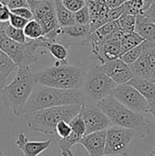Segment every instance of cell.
<instances>
[{
    "label": "cell",
    "mask_w": 155,
    "mask_h": 156,
    "mask_svg": "<svg viewBox=\"0 0 155 156\" xmlns=\"http://www.w3.org/2000/svg\"><path fill=\"white\" fill-rule=\"evenodd\" d=\"M96 104L113 126L131 129L141 139H145L150 134L153 121L148 113L136 112L128 109L112 95L103 98Z\"/></svg>",
    "instance_id": "obj_1"
},
{
    "label": "cell",
    "mask_w": 155,
    "mask_h": 156,
    "mask_svg": "<svg viewBox=\"0 0 155 156\" xmlns=\"http://www.w3.org/2000/svg\"><path fill=\"white\" fill-rule=\"evenodd\" d=\"M35 85L36 81L31 66L17 67V72L13 80L1 90L3 104L15 116H23L26 104Z\"/></svg>",
    "instance_id": "obj_2"
},
{
    "label": "cell",
    "mask_w": 155,
    "mask_h": 156,
    "mask_svg": "<svg viewBox=\"0 0 155 156\" xmlns=\"http://www.w3.org/2000/svg\"><path fill=\"white\" fill-rule=\"evenodd\" d=\"M84 103H86V101L79 89L63 90L38 84V86L35 85L26 104L24 113L51 107L74 104L83 105Z\"/></svg>",
    "instance_id": "obj_3"
},
{
    "label": "cell",
    "mask_w": 155,
    "mask_h": 156,
    "mask_svg": "<svg viewBox=\"0 0 155 156\" xmlns=\"http://www.w3.org/2000/svg\"><path fill=\"white\" fill-rule=\"evenodd\" d=\"M81 105H66L51 107L23 114L26 119L27 129L41 133L45 135L56 136V126L60 121L69 122L80 112Z\"/></svg>",
    "instance_id": "obj_4"
},
{
    "label": "cell",
    "mask_w": 155,
    "mask_h": 156,
    "mask_svg": "<svg viewBox=\"0 0 155 156\" xmlns=\"http://www.w3.org/2000/svg\"><path fill=\"white\" fill-rule=\"evenodd\" d=\"M85 73L83 66L55 65L35 73L34 79L36 84L63 90H77L81 88Z\"/></svg>",
    "instance_id": "obj_5"
},
{
    "label": "cell",
    "mask_w": 155,
    "mask_h": 156,
    "mask_svg": "<svg viewBox=\"0 0 155 156\" xmlns=\"http://www.w3.org/2000/svg\"><path fill=\"white\" fill-rule=\"evenodd\" d=\"M6 23L0 22V48L16 63L17 67L31 66L36 63L41 56H46L48 52H39V49L46 50V39L44 36L38 39L29 40L24 44L17 43L5 33Z\"/></svg>",
    "instance_id": "obj_6"
},
{
    "label": "cell",
    "mask_w": 155,
    "mask_h": 156,
    "mask_svg": "<svg viewBox=\"0 0 155 156\" xmlns=\"http://www.w3.org/2000/svg\"><path fill=\"white\" fill-rule=\"evenodd\" d=\"M117 84L101 69L100 66H95L86 71L82 93L86 102L97 103L103 98L111 95Z\"/></svg>",
    "instance_id": "obj_7"
},
{
    "label": "cell",
    "mask_w": 155,
    "mask_h": 156,
    "mask_svg": "<svg viewBox=\"0 0 155 156\" xmlns=\"http://www.w3.org/2000/svg\"><path fill=\"white\" fill-rule=\"evenodd\" d=\"M136 136L131 129L119 126H111L106 130V141L104 156H130L129 146Z\"/></svg>",
    "instance_id": "obj_8"
},
{
    "label": "cell",
    "mask_w": 155,
    "mask_h": 156,
    "mask_svg": "<svg viewBox=\"0 0 155 156\" xmlns=\"http://www.w3.org/2000/svg\"><path fill=\"white\" fill-rule=\"evenodd\" d=\"M111 95L128 109L142 113H148V101L132 86L128 83L117 85Z\"/></svg>",
    "instance_id": "obj_9"
},
{
    "label": "cell",
    "mask_w": 155,
    "mask_h": 156,
    "mask_svg": "<svg viewBox=\"0 0 155 156\" xmlns=\"http://www.w3.org/2000/svg\"><path fill=\"white\" fill-rule=\"evenodd\" d=\"M140 58L130 68L135 77L155 80V44L144 41Z\"/></svg>",
    "instance_id": "obj_10"
},
{
    "label": "cell",
    "mask_w": 155,
    "mask_h": 156,
    "mask_svg": "<svg viewBox=\"0 0 155 156\" xmlns=\"http://www.w3.org/2000/svg\"><path fill=\"white\" fill-rule=\"evenodd\" d=\"M80 114L85 123L86 134L104 131L112 126L109 118L101 112L96 103L86 102L81 105Z\"/></svg>",
    "instance_id": "obj_11"
},
{
    "label": "cell",
    "mask_w": 155,
    "mask_h": 156,
    "mask_svg": "<svg viewBox=\"0 0 155 156\" xmlns=\"http://www.w3.org/2000/svg\"><path fill=\"white\" fill-rule=\"evenodd\" d=\"M91 34L89 25L75 24L69 27H61L56 42L62 44L66 48L77 45H87L90 42Z\"/></svg>",
    "instance_id": "obj_12"
},
{
    "label": "cell",
    "mask_w": 155,
    "mask_h": 156,
    "mask_svg": "<svg viewBox=\"0 0 155 156\" xmlns=\"http://www.w3.org/2000/svg\"><path fill=\"white\" fill-rule=\"evenodd\" d=\"M100 66L117 85L127 83L134 77L130 66L123 62L120 58L107 61Z\"/></svg>",
    "instance_id": "obj_13"
},
{
    "label": "cell",
    "mask_w": 155,
    "mask_h": 156,
    "mask_svg": "<svg viewBox=\"0 0 155 156\" xmlns=\"http://www.w3.org/2000/svg\"><path fill=\"white\" fill-rule=\"evenodd\" d=\"M90 12V28L91 33L105 24V18L110 10L106 0H85Z\"/></svg>",
    "instance_id": "obj_14"
},
{
    "label": "cell",
    "mask_w": 155,
    "mask_h": 156,
    "mask_svg": "<svg viewBox=\"0 0 155 156\" xmlns=\"http://www.w3.org/2000/svg\"><path fill=\"white\" fill-rule=\"evenodd\" d=\"M106 130L85 134L78 144L82 145L89 156H104Z\"/></svg>",
    "instance_id": "obj_15"
},
{
    "label": "cell",
    "mask_w": 155,
    "mask_h": 156,
    "mask_svg": "<svg viewBox=\"0 0 155 156\" xmlns=\"http://www.w3.org/2000/svg\"><path fill=\"white\" fill-rule=\"evenodd\" d=\"M52 141L50 139L42 142H31L24 133H20L15 141L16 146L24 156H38L47 151L51 146Z\"/></svg>",
    "instance_id": "obj_16"
},
{
    "label": "cell",
    "mask_w": 155,
    "mask_h": 156,
    "mask_svg": "<svg viewBox=\"0 0 155 156\" xmlns=\"http://www.w3.org/2000/svg\"><path fill=\"white\" fill-rule=\"evenodd\" d=\"M144 41L155 44V23L147 16H136L135 30Z\"/></svg>",
    "instance_id": "obj_17"
},
{
    "label": "cell",
    "mask_w": 155,
    "mask_h": 156,
    "mask_svg": "<svg viewBox=\"0 0 155 156\" xmlns=\"http://www.w3.org/2000/svg\"><path fill=\"white\" fill-rule=\"evenodd\" d=\"M127 83L136 89L148 102L155 99V80H150L134 76Z\"/></svg>",
    "instance_id": "obj_18"
},
{
    "label": "cell",
    "mask_w": 155,
    "mask_h": 156,
    "mask_svg": "<svg viewBox=\"0 0 155 156\" xmlns=\"http://www.w3.org/2000/svg\"><path fill=\"white\" fill-rule=\"evenodd\" d=\"M121 56V46L119 43L104 41L100 50L95 55L96 58L103 64L107 61L119 58Z\"/></svg>",
    "instance_id": "obj_19"
},
{
    "label": "cell",
    "mask_w": 155,
    "mask_h": 156,
    "mask_svg": "<svg viewBox=\"0 0 155 156\" xmlns=\"http://www.w3.org/2000/svg\"><path fill=\"white\" fill-rule=\"evenodd\" d=\"M45 48L48 51V53H49L52 57H54L57 59V61L55 63L56 66L69 64L68 63L69 50H68V48H66L62 44L58 43L56 41H48L46 39V48Z\"/></svg>",
    "instance_id": "obj_20"
},
{
    "label": "cell",
    "mask_w": 155,
    "mask_h": 156,
    "mask_svg": "<svg viewBox=\"0 0 155 156\" xmlns=\"http://www.w3.org/2000/svg\"><path fill=\"white\" fill-rule=\"evenodd\" d=\"M55 10L58 22L60 27H69L75 25L74 13L67 9L61 0H55Z\"/></svg>",
    "instance_id": "obj_21"
},
{
    "label": "cell",
    "mask_w": 155,
    "mask_h": 156,
    "mask_svg": "<svg viewBox=\"0 0 155 156\" xmlns=\"http://www.w3.org/2000/svg\"><path fill=\"white\" fill-rule=\"evenodd\" d=\"M80 139H81L80 137L71 133L68 137L64 139L55 138L54 141L58 143V145L60 149L61 156H74V153L71 151V148L74 145L78 144Z\"/></svg>",
    "instance_id": "obj_22"
},
{
    "label": "cell",
    "mask_w": 155,
    "mask_h": 156,
    "mask_svg": "<svg viewBox=\"0 0 155 156\" xmlns=\"http://www.w3.org/2000/svg\"><path fill=\"white\" fill-rule=\"evenodd\" d=\"M37 21L40 24V26L44 31V35H46V34L55 30L58 27H60L58 22V18H57L55 9L48 12V14L44 15L40 18L37 19Z\"/></svg>",
    "instance_id": "obj_23"
},
{
    "label": "cell",
    "mask_w": 155,
    "mask_h": 156,
    "mask_svg": "<svg viewBox=\"0 0 155 156\" xmlns=\"http://www.w3.org/2000/svg\"><path fill=\"white\" fill-rule=\"evenodd\" d=\"M144 42V39L135 31L132 33H127L124 34L122 41H121V55L135 47L138 45L142 44Z\"/></svg>",
    "instance_id": "obj_24"
},
{
    "label": "cell",
    "mask_w": 155,
    "mask_h": 156,
    "mask_svg": "<svg viewBox=\"0 0 155 156\" xmlns=\"http://www.w3.org/2000/svg\"><path fill=\"white\" fill-rule=\"evenodd\" d=\"M23 31H24L26 37L28 38L29 40L38 39L44 36V31H43L40 24L34 18L29 20L26 23Z\"/></svg>",
    "instance_id": "obj_25"
},
{
    "label": "cell",
    "mask_w": 155,
    "mask_h": 156,
    "mask_svg": "<svg viewBox=\"0 0 155 156\" xmlns=\"http://www.w3.org/2000/svg\"><path fill=\"white\" fill-rule=\"evenodd\" d=\"M30 9L32 11L34 19L37 20L55 9V0H45L39 2Z\"/></svg>",
    "instance_id": "obj_26"
},
{
    "label": "cell",
    "mask_w": 155,
    "mask_h": 156,
    "mask_svg": "<svg viewBox=\"0 0 155 156\" xmlns=\"http://www.w3.org/2000/svg\"><path fill=\"white\" fill-rule=\"evenodd\" d=\"M17 66L16 63L0 48V74L5 79L16 70Z\"/></svg>",
    "instance_id": "obj_27"
},
{
    "label": "cell",
    "mask_w": 155,
    "mask_h": 156,
    "mask_svg": "<svg viewBox=\"0 0 155 156\" xmlns=\"http://www.w3.org/2000/svg\"><path fill=\"white\" fill-rule=\"evenodd\" d=\"M119 25L121 29L125 33H132L135 30V24H136V16L123 14L118 19Z\"/></svg>",
    "instance_id": "obj_28"
},
{
    "label": "cell",
    "mask_w": 155,
    "mask_h": 156,
    "mask_svg": "<svg viewBox=\"0 0 155 156\" xmlns=\"http://www.w3.org/2000/svg\"><path fill=\"white\" fill-rule=\"evenodd\" d=\"M119 28H121L119 22H118V20H115V21H111V22L103 24L93 33H95L99 37H100L104 40L106 37H108L111 34H112L114 31H116Z\"/></svg>",
    "instance_id": "obj_29"
},
{
    "label": "cell",
    "mask_w": 155,
    "mask_h": 156,
    "mask_svg": "<svg viewBox=\"0 0 155 156\" xmlns=\"http://www.w3.org/2000/svg\"><path fill=\"white\" fill-rule=\"evenodd\" d=\"M143 43H142V44L138 45L137 47H135V48L122 53L120 56V58L123 62H125L126 64H128L130 66L132 63H134L140 58V56L143 53Z\"/></svg>",
    "instance_id": "obj_30"
},
{
    "label": "cell",
    "mask_w": 155,
    "mask_h": 156,
    "mask_svg": "<svg viewBox=\"0 0 155 156\" xmlns=\"http://www.w3.org/2000/svg\"><path fill=\"white\" fill-rule=\"evenodd\" d=\"M5 33L6 37H8L10 39H12L17 43L24 44L26 42V37L24 34L23 29L16 28V27L10 26L9 23H7L5 26Z\"/></svg>",
    "instance_id": "obj_31"
},
{
    "label": "cell",
    "mask_w": 155,
    "mask_h": 156,
    "mask_svg": "<svg viewBox=\"0 0 155 156\" xmlns=\"http://www.w3.org/2000/svg\"><path fill=\"white\" fill-rule=\"evenodd\" d=\"M69 125L71 128V133L78 135L79 137L82 138L86 134V127H85V123L82 119V116L80 114V112L77 116H75L69 122Z\"/></svg>",
    "instance_id": "obj_32"
},
{
    "label": "cell",
    "mask_w": 155,
    "mask_h": 156,
    "mask_svg": "<svg viewBox=\"0 0 155 156\" xmlns=\"http://www.w3.org/2000/svg\"><path fill=\"white\" fill-rule=\"evenodd\" d=\"M71 133V128L69 122L66 121H60L56 126V136L55 138L64 139Z\"/></svg>",
    "instance_id": "obj_33"
},
{
    "label": "cell",
    "mask_w": 155,
    "mask_h": 156,
    "mask_svg": "<svg viewBox=\"0 0 155 156\" xmlns=\"http://www.w3.org/2000/svg\"><path fill=\"white\" fill-rule=\"evenodd\" d=\"M74 18L76 24L89 25L90 24V12L87 5H84L81 9L74 13Z\"/></svg>",
    "instance_id": "obj_34"
},
{
    "label": "cell",
    "mask_w": 155,
    "mask_h": 156,
    "mask_svg": "<svg viewBox=\"0 0 155 156\" xmlns=\"http://www.w3.org/2000/svg\"><path fill=\"white\" fill-rule=\"evenodd\" d=\"M123 14H124V7L122 5H121L117 7L110 8L109 12L107 14V16L105 18V23L118 20Z\"/></svg>",
    "instance_id": "obj_35"
},
{
    "label": "cell",
    "mask_w": 155,
    "mask_h": 156,
    "mask_svg": "<svg viewBox=\"0 0 155 156\" xmlns=\"http://www.w3.org/2000/svg\"><path fill=\"white\" fill-rule=\"evenodd\" d=\"M64 6L71 11L72 13L77 12L78 10L81 9L84 5H86L85 0H61Z\"/></svg>",
    "instance_id": "obj_36"
},
{
    "label": "cell",
    "mask_w": 155,
    "mask_h": 156,
    "mask_svg": "<svg viewBox=\"0 0 155 156\" xmlns=\"http://www.w3.org/2000/svg\"><path fill=\"white\" fill-rule=\"evenodd\" d=\"M29 20H26L19 16H16L15 14H10V16H9V20H8V23L10 26L16 27V28H18V29H24L25 26L26 25V23L28 22Z\"/></svg>",
    "instance_id": "obj_37"
},
{
    "label": "cell",
    "mask_w": 155,
    "mask_h": 156,
    "mask_svg": "<svg viewBox=\"0 0 155 156\" xmlns=\"http://www.w3.org/2000/svg\"><path fill=\"white\" fill-rule=\"evenodd\" d=\"M10 12L12 14H15L16 16H19L26 20H31L34 18L32 11L29 7H19V8H16V9H11Z\"/></svg>",
    "instance_id": "obj_38"
},
{
    "label": "cell",
    "mask_w": 155,
    "mask_h": 156,
    "mask_svg": "<svg viewBox=\"0 0 155 156\" xmlns=\"http://www.w3.org/2000/svg\"><path fill=\"white\" fill-rule=\"evenodd\" d=\"M124 34H125V33H124L121 28H119V29H117L116 31H114L112 34H111L108 37H106V38L104 39V41H110V42H114V43H119V44H121V41H122V39Z\"/></svg>",
    "instance_id": "obj_39"
},
{
    "label": "cell",
    "mask_w": 155,
    "mask_h": 156,
    "mask_svg": "<svg viewBox=\"0 0 155 156\" xmlns=\"http://www.w3.org/2000/svg\"><path fill=\"white\" fill-rule=\"evenodd\" d=\"M10 9L7 7V5L0 1V22L1 23H6L9 20L10 16Z\"/></svg>",
    "instance_id": "obj_40"
},
{
    "label": "cell",
    "mask_w": 155,
    "mask_h": 156,
    "mask_svg": "<svg viewBox=\"0 0 155 156\" xmlns=\"http://www.w3.org/2000/svg\"><path fill=\"white\" fill-rule=\"evenodd\" d=\"M5 5L10 10L19 8V7H29L26 0H7Z\"/></svg>",
    "instance_id": "obj_41"
},
{
    "label": "cell",
    "mask_w": 155,
    "mask_h": 156,
    "mask_svg": "<svg viewBox=\"0 0 155 156\" xmlns=\"http://www.w3.org/2000/svg\"><path fill=\"white\" fill-rule=\"evenodd\" d=\"M148 114L151 115L155 120V99L153 101L148 102Z\"/></svg>",
    "instance_id": "obj_42"
},
{
    "label": "cell",
    "mask_w": 155,
    "mask_h": 156,
    "mask_svg": "<svg viewBox=\"0 0 155 156\" xmlns=\"http://www.w3.org/2000/svg\"><path fill=\"white\" fill-rule=\"evenodd\" d=\"M110 8H113V7H117L121 5H122L124 3L123 0H106Z\"/></svg>",
    "instance_id": "obj_43"
},
{
    "label": "cell",
    "mask_w": 155,
    "mask_h": 156,
    "mask_svg": "<svg viewBox=\"0 0 155 156\" xmlns=\"http://www.w3.org/2000/svg\"><path fill=\"white\" fill-rule=\"evenodd\" d=\"M144 16H150V17H155V1L153 3V5L149 7V9L147 10L146 14Z\"/></svg>",
    "instance_id": "obj_44"
},
{
    "label": "cell",
    "mask_w": 155,
    "mask_h": 156,
    "mask_svg": "<svg viewBox=\"0 0 155 156\" xmlns=\"http://www.w3.org/2000/svg\"><path fill=\"white\" fill-rule=\"evenodd\" d=\"M26 2H27V4H28V5H29V8H32L34 5H36L37 3H39V2H42V1H45V0H26Z\"/></svg>",
    "instance_id": "obj_45"
},
{
    "label": "cell",
    "mask_w": 155,
    "mask_h": 156,
    "mask_svg": "<svg viewBox=\"0 0 155 156\" xmlns=\"http://www.w3.org/2000/svg\"><path fill=\"white\" fill-rule=\"evenodd\" d=\"M5 78L2 75V74H0V90H2V88L5 86Z\"/></svg>",
    "instance_id": "obj_46"
},
{
    "label": "cell",
    "mask_w": 155,
    "mask_h": 156,
    "mask_svg": "<svg viewBox=\"0 0 155 156\" xmlns=\"http://www.w3.org/2000/svg\"><path fill=\"white\" fill-rule=\"evenodd\" d=\"M149 156H155V151L153 150V149H152V151H151V153H150Z\"/></svg>",
    "instance_id": "obj_47"
},
{
    "label": "cell",
    "mask_w": 155,
    "mask_h": 156,
    "mask_svg": "<svg viewBox=\"0 0 155 156\" xmlns=\"http://www.w3.org/2000/svg\"><path fill=\"white\" fill-rule=\"evenodd\" d=\"M0 156H5V154H4V153H3V151L0 149Z\"/></svg>",
    "instance_id": "obj_48"
},
{
    "label": "cell",
    "mask_w": 155,
    "mask_h": 156,
    "mask_svg": "<svg viewBox=\"0 0 155 156\" xmlns=\"http://www.w3.org/2000/svg\"><path fill=\"white\" fill-rule=\"evenodd\" d=\"M0 1H1L2 3H4V4H5V3L7 2V0H0Z\"/></svg>",
    "instance_id": "obj_49"
},
{
    "label": "cell",
    "mask_w": 155,
    "mask_h": 156,
    "mask_svg": "<svg viewBox=\"0 0 155 156\" xmlns=\"http://www.w3.org/2000/svg\"><path fill=\"white\" fill-rule=\"evenodd\" d=\"M149 17H150V16H149ZM150 18H151V19H152V20H153V21L155 23V17H150Z\"/></svg>",
    "instance_id": "obj_50"
},
{
    "label": "cell",
    "mask_w": 155,
    "mask_h": 156,
    "mask_svg": "<svg viewBox=\"0 0 155 156\" xmlns=\"http://www.w3.org/2000/svg\"><path fill=\"white\" fill-rule=\"evenodd\" d=\"M153 150H154V151H155V145H154V146H153Z\"/></svg>",
    "instance_id": "obj_51"
},
{
    "label": "cell",
    "mask_w": 155,
    "mask_h": 156,
    "mask_svg": "<svg viewBox=\"0 0 155 156\" xmlns=\"http://www.w3.org/2000/svg\"><path fill=\"white\" fill-rule=\"evenodd\" d=\"M51 156H56V155H51Z\"/></svg>",
    "instance_id": "obj_52"
}]
</instances>
